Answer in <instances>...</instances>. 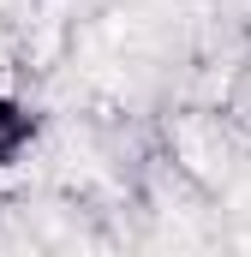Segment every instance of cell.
I'll use <instances>...</instances> for the list:
<instances>
[{
  "label": "cell",
  "mask_w": 251,
  "mask_h": 257,
  "mask_svg": "<svg viewBox=\"0 0 251 257\" xmlns=\"http://www.w3.org/2000/svg\"><path fill=\"white\" fill-rule=\"evenodd\" d=\"M30 138V120L12 108V102H0V162H12V150Z\"/></svg>",
  "instance_id": "cell-1"
}]
</instances>
